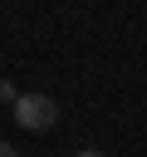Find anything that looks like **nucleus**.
I'll use <instances>...</instances> for the list:
<instances>
[{"mask_svg":"<svg viewBox=\"0 0 147 157\" xmlns=\"http://www.w3.org/2000/svg\"><path fill=\"white\" fill-rule=\"evenodd\" d=\"M15 123H20L24 132H49V128L59 123V103H54L49 93H20V103H15Z\"/></svg>","mask_w":147,"mask_h":157,"instance_id":"1","label":"nucleus"},{"mask_svg":"<svg viewBox=\"0 0 147 157\" xmlns=\"http://www.w3.org/2000/svg\"><path fill=\"white\" fill-rule=\"evenodd\" d=\"M0 98H5V103H20V93H15V83H10V78H0Z\"/></svg>","mask_w":147,"mask_h":157,"instance_id":"2","label":"nucleus"},{"mask_svg":"<svg viewBox=\"0 0 147 157\" xmlns=\"http://www.w3.org/2000/svg\"><path fill=\"white\" fill-rule=\"evenodd\" d=\"M0 157H20V152H15V147H10V142H0Z\"/></svg>","mask_w":147,"mask_h":157,"instance_id":"3","label":"nucleus"},{"mask_svg":"<svg viewBox=\"0 0 147 157\" xmlns=\"http://www.w3.org/2000/svg\"><path fill=\"white\" fill-rule=\"evenodd\" d=\"M74 157H103V152H93V147H83V152H74Z\"/></svg>","mask_w":147,"mask_h":157,"instance_id":"4","label":"nucleus"}]
</instances>
